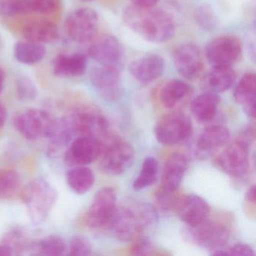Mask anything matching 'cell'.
<instances>
[{
    "label": "cell",
    "instance_id": "cell-35",
    "mask_svg": "<svg viewBox=\"0 0 256 256\" xmlns=\"http://www.w3.org/2000/svg\"><path fill=\"white\" fill-rule=\"evenodd\" d=\"M18 97L22 101H32L38 95L36 86L32 79L26 76H22L18 79L16 84Z\"/></svg>",
    "mask_w": 256,
    "mask_h": 256
},
{
    "label": "cell",
    "instance_id": "cell-20",
    "mask_svg": "<svg viewBox=\"0 0 256 256\" xmlns=\"http://www.w3.org/2000/svg\"><path fill=\"white\" fill-rule=\"evenodd\" d=\"M88 66L86 56L83 54H62L53 62V72L62 78L80 77L86 72Z\"/></svg>",
    "mask_w": 256,
    "mask_h": 256
},
{
    "label": "cell",
    "instance_id": "cell-18",
    "mask_svg": "<svg viewBox=\"0 0 256 256\" xmlns=\"http://www.w3.org/2000/svg\"><path fill=\"white\" fill-rule=\"evenodd\" d=\"M166 68L164 60L158 54H146L133 61L128 71L134 80L149 84L161 77Z\"/></svg>",
    "mask_w": 256,
    "mask_h": 256
},
{
    "label": "cell",
    "instance_id": "cell-32",
    "mask_svg": "<svg viewBox=\"0 0 256 256\" xmlns=\"http://www.w3.org/2000/svg\"><path fill=\"white\" fill-rule=\"evenodd\" d=\"M38 254L42 256H62L67 247L65 241L60 236L50 235L46 236L37 244Z\"/></svg>",
    "mask_w": 256,
    "mask_h": 256
},
{
    "label": "cell",
    "instance_id": "cell-34",
    "mask_svg": "<svg viewBox=\"0 0 256 256\" xmlns=\"http://www.w3.org/2000/svg\"><path fill=\"white\" fill-rule=\"evenodd\" d=\"M196 22L202 29L212 31L218 26V18L212 8L208 6H202L196 10Z\"/></svg>",
    "mask_w": 256,
    "mask_h": 256
},
{
    "label": "cell",
    "instance_id": "cell-38",
    "mask_svg": "<svg viewBox=\"0 0 256 256\" xmlns=\"http://www.w3.org/2000/svg\"><path fill=\"white\" fill-rule=\"evenodd\" d=\"M31 12L43 16L54 14L60 7V0H30Z\"/></svg>",
    "mask_w": 256,
    "mask_h": 256
},
{
    "label": "cell",
    "instance_id": "cell-22",
    "mask_svg": "<svg viewBox=\"0 0 256 256\" xmlns=\"http://www.w3.org/2000/svg\"><path fill=\"white\" fill-rule=\"evenodd\" d=\"M234 98L247 116L256 118V78L254 73H247L241 78L235 88Z\"/></svg>",
    "mask_w": 256,
    "mask_h": 256
},
{
    "label": "cell",
    "instance_id": "cell-13",
    "mask_svg": "<svg viewBox=\"0 0 256 256\" xmlns=\"http://www.w3.org/2000/svg\"><path fill=\"white\" fill-rule=\"evenodd\" d=\"M116 192L112 187L97 192L86 214V224L90 228L107 227L116 208Z\"/></svg>",
    "mask_w": 256,
    "mask_h": 256
},
{
    "label": "cell",
    "instance_id": "cell-5",
    "mask_svg": "<svg viewBox=\"0 0 256 256\" xmlns=\"http://www.w3.org/2000/svg\"><path fill=\"white\" fill-rule=\"evenodd\" d=\"M100 167L103 172L116 176L126 172L134 160L132 146L125 140L115 136H110L102 142Z\"/></svg>",
    "mask_w": 256,
    "mask_h": 256
},
{
    "label": "cell",
    "instance_id": "cell-40",
    "mask_svg": "<svg viewBox=\"0 0 256 256\" xmlns=\"http://www.w3.org/2000/svg\"><path fill=\"white\" fill-rule=\"evenodd\" d=\"M228 256H254V250L247 244H236L227 250Z\"/></svg>",
    "mask_w": 256,
    "mask_h": 256
},
{
    "label": "cell",
    "instance_id": "cell-3",
    "mask_svg": "<svg viewBox=\"0 0 256 256\" xmlns=\"http://www.w3.org/2000/svg\"><path fill=\"white\" fill-rule=\"evenodd\" d=\"M58 194L54 188L43 179H36L24 187L22 198L28 208L34 224L42 223L48 216L56 202Z\"/></svg>",
    "mask_w": 256,
    "mask_h": 256
},
{
    "label": "cell",
    "instance_id": "cell-12",
    "mask_svg": "<svg viewBox=\"0 0 256 256\" xmlns=\"http://www.w3.org/2000/svg\"><path fill=\"white\" fill-rule=\"evenodd\" d=\"M54 118L41 109H29L14 116L13 125L25 138L36 140L46 138Z\"/></svg>",
    "mask_w": 256,
    "mask_h": 256
},
{
    "label": "cell",
    "instance_id": "cell-2",
    "mask_svg": "<svg viewBox=\"0 0 256 256\" xmlns=\"http://www.w3.org/2000/svg\"><path fill=\"white\" fill-rule=\"evenodd\" d=\"M158 220V212L152 205L138 203L116 206L107 228L119 240L130 242L139 238L145 229L155 226Z\"/></svg>",
    "mask_w": 256,
    "mask_h": 256
},
{
    "label": "cell",
    "instance_id": "cell-17",
    "mask_svg": "<svg viewBox=\"0 0 256 256\" xmlns=\"http://www.w3.org/2000/svg\"><path fill=\"white\" fill-rule=\"evenodd\" d=\"M174 211L187 226H194L209 218L211 208L203 198L190 194L181 196Z\"/></svg>",
    "mask_w": 256,
    "mask_h": 256
},
{
    "label": "cell",
    "instance_id": "cell-15",
    "mask_svg": "<svg viewBox=\"0 0 256 256\" xmlns=\"http://www.w3.org/2000/svg\"><path fill=\"white\" fill-rule=\"evenodd\" d=\"M90 56L100 65L114 67L120 70L124 53L119 40L112 35H106L97 40L90 48Z\"/></svg>",
    "mask_w": 256,
    "mask_h": 256
},
{
    "label": "cell",
    "instance_id": "cell-36",
    "mask_svg": "<svg viewBox=\"0 0 256 256\" xmlns=\"http://www.w3.org/2000/svg\"><path fill=\"white\" fill-rule=\"evenodd\" d=\"M176 191H168L160 187L156 192V199L158 206L163 210H175L181 196Z\"/></svg>",
    "mask_w": 256,
    "mask_h": 256
},
{
    "label": "cell",
    "instance_id": "cell-45",
    "mask_svg": "<svg viewBox=\"0 0 256 256\" xmlns=\"http://www.w3.org/2000/svg\"><path fill=\"white\" fill-rule=\"evenodd\" d=\"M6 74L2 68H0V94L2 92L5 86Z\"/></svg>",
    "mask_w": 256,
    "mask_h": 256
},
{
    "label": "cell",
    "instance_id": "cell-24",
    "mask_svg": "<svg viewBox=\"0 0 256 256\" xmlns=\"http://www.w3.org/2000/svg\"><path fill=\"white\" fill-rule=\"evenodd\" d=\"M24 37L28 41L40 44L56 42L60 38V30L56 24L46 20H32L24 26Z\"/></svg>",
    "mask_w": 256,
    "mask_h": 256
},
{
    "label": "cell",
    "instance_id": "cell-43",
    "mask_svg": "<svg viewBox=\"0 0 256 256\" xmlns=\"http://www.w3.org/2000/svg\"><path fill=\"white\" fill-rule=\"evenodd\" d=\"M14 250L7 242L0 244V256H12L14 254Z\"/></svg>",
    "mask_w": 256,
    "mask_h": 256
},
{
    "label": "cell",
    "instance_id": "cell-10",
    "mask_svg": "<svg viewBox=\"0 0 256 256\" xmlns=\"http://www.w3.org/2000/svg\"><path fill=\"white\" fill-rule=\"evenodd\" d=\"M100 19L92 8H82L72 12L66 19L65 31L72 41L84 44L94 40L98 32Z\"/></svg>",
    "mask_w": 256,
    "mask_h": 256
},
{
    "label": "cell",
    "instance_id": "cell-25",
    "mask_svg": "<svg viewBox=\"0 0 256 256\" xmlns=\"http://www.w3.org/2000/svg\"><path fill=\"white\" fill-rule=\"evenodd\" d=\"M220 104V98L218 94L204 92L192 101L190 110L198 122L206 124L214 119Z\"/></svg>",
    "mask_w": 256,
    "mask_h": 256
},
{
    "label": "cell",
    "instance_id": "cell-6",
    "mask_svg": "<svg viewBox=\"0 0 256 256\" xmlns=\"http://www.w3.org/2000/svg\"><path fill=\"white\" fill-rule=\"evenodd\" d=\"M192 130L188 114L181 112L166 114L160 118L155 128L156 138L162 144L173 146L186 140Z\"/></svg>",
    "mask_w": 256,
    "mask_h": 256
},
{
    "label": "cell",
    "instance_id": "cell-44",
    "mask_svg": "<svg viewBox=\"0 0 256 256\" xmlns=\"http://www.w3.org/2000/svg\"><path fill=\"white\" fill-rule=\"evenodd\" d=\"M7 119V110L5 106L0 102V128H2L5 125Z\"/></svg>",
    "mask_w": 256,
    "mask_h": 256
},
{
    "label": "cell",
    "instance_id": "cell-14",
    "mask_svg": "<svg viewBox=\"0 0 256 256\" xmlns=\"http://www.w3.org/2000/svg\"><path fill=\"white\" fill-rule=\"evenodd\" d=\"M102 150L101 140L89 136H78L66 152L65 162L71 167L86 166L100 158Z\"/></svg>",
    "mask_w": 256,
    "mask_h": 256
},
{
    "label": "cell",
    "instance_id": "cell-9",
    "mask_svg": "<svg viewBox=\"0 0 256 256\" xmlns=\"http://www.w3.org/2000/svg\"><path fill=\"white\" fill-rule=\"evenodd\" d=\"M242 42L233 36L212 38L205 46L204 54L212 67H232L242 56Z\"/></svg>",
    "mask_w": 256,
    "mask_h": 256
},
{
    "label": "cell",
    "instance_id": "cell-42",
    "mask_svg": "<svg viewBox=\"0 0 256 256\" xmlns=\"http://www.w3.org/2000/svg\"><path fill=\"white\" fill-rule=\"evenodd\" d=\"M246 200L252 204H256V186L253 185L247 190L246 193Z\"/></svg>",
    "mask_w": 256,
    "mask_h": 256
},
{
    "label": "cell",
    "instance_id": "cell-11",
    "mask_svg": "<svg viewBox=\"0 0 256 256\" xmlns=\"http://www.w3.org/2000/svg\"><path fill=\"white\" fill-rule=\"evenodd\" d=\"M120 70L114 67L100 65L94 66L90 72V80L96 92L103 100L116 102L124 94Z\"/></svg>",
    "mask_w": 256,
    "mask_h": 256
},
{
    "label": "cell",
    "instance_id": "cell-30",
    "mask_svg": "<svg viewBox=\"0 0 256 256\" xmlns=\"http://www.w3.org/2000/svg\"><path fill=\"white\" fill-rule=\"evenodd\" d=\"M158 162L154 157L148 156L142 164L138 176L133 182L134 190H142L152 186L156 181L158 175Z\"/></svg>",
    "mask_w": 256,
    "mask_h": 256
},
{
    "label": "cell",
    "instance_id": "cell-7",
    "mask_svg": "<svg viewBox=\"0 0 256 256\" xmlns=\"http://www.w3.org/2000/svg\"><path fill=\"white\" fill-rule=\"evenodd\" d=\"M250 146L251 143L240 136L217 156L216 164L229 176L236 178L245 176L250 168Z\"/></svg>",
    "mask_w": 256,
    "mask_h": 256
},
{
    "label": "cell",
    "instance_id": "cell-1",
    "mask_svg": "<svg viewBox=\"0 0 256 256\" xmlns=\"http://www.w3.org/2000/svg\"><path fill=\"white\" fill-rule=\"evenodd\" d=\"M130 30L150 42L160 44L173 38L176 26L172 16L161 8L132 5L122 16Z\"/></svg>",
    "mask_w": 256,
    "mask_h": 256
},
{
    "label": "cell",
    "instance_id": "cell-37",
    "mask_svg": "<svg viewBox=\"0 0 256 256\" xmlns=\"http://www.w3.org/2000/svg\"><path fill=\"white\" fill-rule=\"evenodd\" d=\"M92 253L90 241L82 235H76L70 240L68 254L70 256H89Z\"/></svg>",
    "mask_w": 256,
    "mask_h": 256
},
{
    "label": "cell",
    "instance_id": "cell-28",
    "mask_svg": "<svg viewBox=\"0 0 256 256\" xmlns=\"http://www.w3.org/2000/svg\"><path fill=\"white\" fill-rule=\"evenodd\" d=\"M94 172L86 166H74L68 170L66 181L74 192L83 194L89 192L95 184Z\"/></svg>",
    "mask_w": 256,
    "mask_h": 256
},
{
    "label": "cell",
    "instance_id": "cell-41",
    "mask_svg": "<svg viewBox=\"0 0 256 256\" xmlns=\"http://www.w3.org/2000/svg\"><path fill=\"white\" fill-rule=\"evenodd\" d=\"M132 5L140 7L156 6L160 0H131Z\"/></svg>",
    "mask_w": 256,
    "mask_h": 256
},
{
    "label": "cell",
    "instance_id": "cell-31",
    "mask_svg": "<svg viewBox=\"0 0 256 256\" xmlns=\"http://www.w3.org/2000/svg\"><path fill=\"white\" fill-rule=\"evenodd\" d=\"M22 179L16 170H6L0 173V198L13 197L20 190Z\"/></svg>",
    "mask_w": 256,
    "mask_h": 256
},
{
    "label": "cell",
    "instance_id": "cell-19",
    "mask_svg": "<svg viewBox=\"0 0 256 256\" xmlns=\"http://www.w3.org/2000/svg\"><path fill=\"white\" fill-rule=\"evenodd\" d=\"M188 168V160L182 154H174L166 160L162 175L161 188L176 191Z\"/></svg>",
    "mask_w": 256,
    "mask_h": 256
},
{
    "label": "cell",
    "instance_id": "cell-29",
    "mask_svg": "<svg viewBox=\"0 0 256 256\" xmlns=\"http://www.w3.org/2000/svg\"><path fill=\"white\" fill-rule=\"evenodd\" d=\"M44 44L32 42H20L14 46V56L20 64L34 65L41 62L46 55Z\"/></svg>",
    "mask_w": 256,
    "mask_h": 256
},
{
    "label": "cell",
    "instance_id": "cell-23",
    "mask_svg": "<svg viewBox=\"0 0 256 256\" xmlns=\"http://www.w3.org/2000/svg\"><path fill=\"white\" fill-rule=\"evenodd\" d=\"M230 139L228 128L214 125L205 128L198 138L196 148L203 154H210L227 144Z\"/></svg>",
    "mask_w": 256,
    "mask_h": 256
},
{
    "label": "cell",
    "instance_id": "cell-39",
    "mask_svg": "<svg viewBox=\"0 0 256 256\" xmlns=\"http://www.w3.org/2000/svg\"><path fill=\"white\" fill-rule=\"evenodd\" d=\"M158 250L148 240H138L132 246L130 254L133 256H154L158 254Z\"/></svg>",
    "mask_w": 256,
    "mask_h": 256
},
{
    "label": "cell",
    "instance_id": "cell-4",
    "mask_svg": "<svg viewBox=\"0 0 256 256\" xmlns=\"http://www.w3.org/2000/svg\"><path fill=\"white\" fill-rule=\"evenodd\" d=\"M76 136H89L104 142L110 137L109 122L102 112L94 106H84L68 116Z\"/></svg>",
    "mask_w": 256,
    "mask_h": 256
},
{
    "label": "cell",
    "instance_id": "cell-21",
    "mask_svg": "<svg viewBox=\"0 0 256 256\" xmlns=\"http://www.w3.org/2000/svg\"><path fill=\"white\" fill-rule=\"evenodd\" d=\"M236 78L232 67H212L204 76L200 86L204 92L221 94L232 88Z\"/></svg>",
    "mask_w": 256,
    "mask_h": 256
},
{
    "label": "cell",
    "instance_id": "cell-27",
    "mask_svg": "<svg viewBox=\"0 0 256 256\" xmlns=\"http://www.w3.org/2000/svg\"><path fill=\"white\" fill-rule=\"evenodd\" d=\"M191 92V88L184 80H169L162 88L160 98L162 104L166 108L176 107Z\"/></svg>",
    "mask_w": 256,
    "mask_h": 256
},
{
    "label": "cell",
    "instance_id": "cell-33",
    "mask_svg": "<svg viewBox=\"0 0 256 256\" xmlns=\"http://www.w3.org/2000/svg\"><path fill=\"white\" fill-rule=\"evenodd\" d=\"M0 13L6 17L29 14L30 0H0Z\"/></svg>",
    "mask_w": 256,
    "mask_h": 256
},
{
    "label": "cell",
    "instance_id": "cell-8",
    "mask_svg": "<svg viewBox=\"0 0 256 256\" xmlns=\"http://www.w3.org/2000/svg\"><path fill=\"white\" fill-rule=\"evenodd\" d=\"M184 234L190 242L212 251L226 246L229 238L228 229L224 224L208 218L197 226L186 228Z\"/></svg>",
    "mask_w": 256,
    "mask_h": 256
},
{
    "label": "cell",
    "instance_id": "cell-46",
    "mask_svg": "<svg viewBox=\"0 0 256 256\" xmlns=\"http://www.w3.org/2000/svg\"><path fill=\"white\" fill-rule=\"evenodd\" d=\"M82 1H85V2H89V1H92V0H82Z\"/></svg>",
    "mask_w": 256,
    "mask_h": 256
},
{
    "label": "cell",
    "instance_id": "cell-26",
    "mask_svg": "<svg viewBox=\"0 0 256 256\" xmlns=\"http://www.w3.org/2000/svg\"><path fill=\"white\" fill-rule=\"evenodd\" d=\"M76 136L68 116L54 119L47 136L52 151L56 152L66 148Z\"/></svg>",
    "mask_w": 256,
    "mask_h": 256
},
{
    "label": "cell",
    "instance_id": "cell-16",
    "mask_svg": "<svg viewBox=\"0 0 256 256\" xmlns=\"http://www.w3.org/2000/svg\"><path fill=\"white\" fill-rule=\"evenodd\" d=\"M173 59L175 68L184 78L192 80L202 72L203 68L202 52L192 43H187L178 47L174 54Z\"/></svg>",
    "mask_w": 256,
    "mask_h": 256
}]
</instances>
